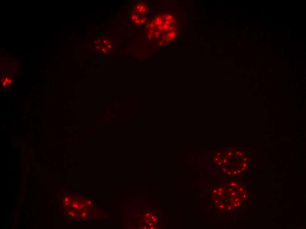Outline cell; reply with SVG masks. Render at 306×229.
Returning a JSON list of instances; mask_svg holds the SVG:
<instances>
[{"instance_id": "7a4b0ae2", "label": "cell", "mask_w": 306, "mask_h": 229, "mask_svg": "<svg viewBox=\"0 0 306 229\" xmlns=\"http://www.w3.org/2000/svg\"><path fill=\"white\" fill-rule=\"evenodd\" d=\"M131 19L134 23L137 25L143 24L147 21V18H140L138 15L136 14H132L131 15Z\"/></svg>"}, {"instance_id": "6da1fadb", "label": "cell", "mask_w": 306, "mask_h": 229, "mask_svg": "<svg viewBox=\"0 0 306 229\" xmlns=\"http://www.w3.org/2000/svg\"><path fill=\"white\" fill-rule=\"evenodd\" d=\"M135 10L141 16L144 15L148 11L147 6L142 3H138L135 6Z\"/></svg>"}]
</instances>
